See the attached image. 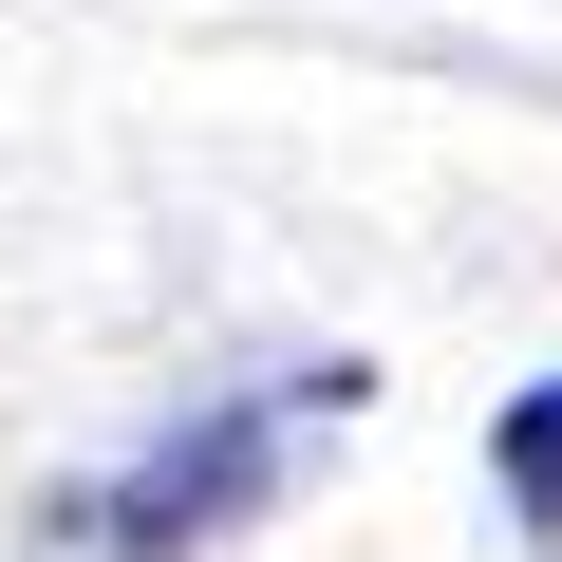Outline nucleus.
I'll list each match as a JSON object with an SVG mask.
<instances>
[{
	"mask_svg": "<svg viewBox=\"0 0 562 562\" xmlns=\"http://www.w3.org/2000/svg\"><path fill=\"white\" fill-rule=\"evenodd\" d=\"M319 413H357V357L338 375H262V394H225L206 431H169V450H132L113 487H76L57 525L76 543H113V562H188V543H225V525H262V487H281V450H301Z\"/></svg>",
	"mask_w": 562,
	"mask_h": 562,
	"instance_id": "obj_1",
	"label": "nucleus"
},
{
	"mask_svg": "<svg viewBox=\"0 0 562 562\" xmlns=\"http://www.w3.org/2000/svg\"><path fill=\"white\" fill-rule=\"evenodd\" d=\"M487 469H506V506H525V543L562 562V375H525V394L487 413Z\"/></svg>",
	"mask_w": 562,
	"mask_h": 562,
	"instance_id": "obj_2",
	"label": "nucleus"
}]
</instances>
